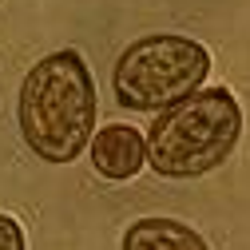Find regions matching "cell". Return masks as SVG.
I'll return each instance as SVG.
<instances>
[{
  "label": "cell",
  "mask_w": 250,
  "mask_h": 250,
  "mask_svg": "<svg viewBox=\"0 0 250 250\" xmlns=\"http://www.w3.org/2000/svg\"><path fill=\"white\" fill-rule=\"evenodd\" d=\"M119 250H210V242L171 214H143L123 230Z\"/></svg>",
  "instance_id": "obj_5"
},
{
  "label": "cell",
  "mask_w": 250,
  "mask_h": 250,
  "mask_svg": "<svg viewBox=\"0 0 250 250\" xmlns=\"http://www.w3.org/2000/svg\"><path fill=\"white\" fill-rule=\"evenodd\" d=\"M0 250H28L24 227H20V218H12V214H0Z\"/></svg>",
  "instance_id": "obj_6"
},
{
  "label": "cell",
  "mask_w": 250,
  "mask_h": 250,
  "mask_svg": "<svg viewBox=\"0 0 250 250\" xmlns=\"http://www.w3.org/2000/svg\"><path fill=\"white\" fill-rule=\"evenodd\" d=\"M100 96L83 52L60 48L40 56L16 91V123L24 147L40 163H76L96 139Z\"/></svg>",
  "instance_id": "obj_1"
},
{
  "label": "cell",
  "mask_w": 250,
  "mask_h": 250,
  "mask_svg": "<svg viewBox=\"0 0 250 250\" xmlns=\"http://www.w3.org/2000/svg\"><path fill=\"white\" fill-rule=\"evenodd\" d=\"M87 159L100 179L107 183H131L147 167V135L131 123H107L96 131L87 147Z\"/></svg>",
  "instance_id": "obj_4"
},
{
  "label": "cell",
  "mask_w": 250,
  "mask_h": 250,
  "mask_svg": "<svg viewBox=\"0 0 250 250\" xmlns=\"http://www.w3.org/2000/svg\"><path fill=\"white\" fill-rule=\"evenodd\" d=\"M210 80V48L179 36L151 32L131 40L111 68V96L123 111H167L195 96Z\"/></svg>",
  "instance_id": "obj_3"
},
{
  "label": "cell",
  "mask_w": 250,
  "mask_h": 250,
  "mask_svg": "<svg viewBox=\"0 0 250 250\" xmlns=\"http://www.w3.org/2000/svg\"><path fill=\"white\" fill-rule=\"evenodd\" d=\"M242 123V104L230 87H199L195 96L151 119L147 167L171 183L203 179L234 155Z\"/></svg>",
  "instance_id": "obj_2"
}]
</instances>
